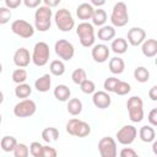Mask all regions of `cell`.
I'll return each instance as SVG.
<instances>
[{"label": "cell", "instance_id": "6da1fadb", "mask_svg": "<svg viewBox=\"0 0 157 157\" xmlns=\"http://www.w3.org/2000/svg\"><path fill=\"white\" fill-rule=\"evenodd\" d=\"M53 11L49 6H38L34 12V28L39 32H47L52 27Z\"/></svg>", "mask_w": 157, "mask_h": 157}, {"label": "cell", "instance_id": "7a4b0ae2", "mask_svg": "<svg viewBox=\"0 0 157 157\" xmlns=\"http://www.w3.org/2000/svg\"><path fill=\"white\" fill-rule=\"evenodd\" d=\"M76 34L80 39L81 45L85 48H91L96 42L94 28H93V25L90 22L83 21V22L78 23V26L76 27Z\"/></svg>", "mask_w": 157, "mask_h": 157}, {"label": "cell", "instance_id": "3957f363", "mask_svg": "<svg viewBox=\"0 0 157 157\" xmlns=\"http://www.w3.org/2000/svg\"><path fill=\"white\" fill-rule=\"evenodd\" d=\"M110 22L113 27H124L129 22V12H128V6L123 1H118L110 13Z\"/></svg>", "mask_w": 157, "mask_h": 157}, {"label": "cell", "instance_id": "277c9868", "mask_svg": "<svg viewBox=\"0 0 157 157\" xmlns=\"http://www.w3.org/2000/svg\"><path fill=\"white\" fill-rule=\"evenodd\" d=\"M49 58H50L49 45L45 42H37L33 47V52H32V55H31L32 63L36 66L42 67V66L48 64Z\"/></svg>", "mask_w": 157, "mask_h": 157}, {"label": "cell", "instance_id": "5b68a950", "mask_svg": "<svg viewBox=\"0 0 157 157\" xmlns=\"http://www.w3.org/2000/svg\"><path fill=\"white\" fill-rule=\"evenodd\" d=\"M126 108L132 123H140L144 119V102L139 96H131L126 102Z\"/></svg>", "mask_w": 157, "mask_h": 157}, {"label": "cell", "instance_id": "8992f818", "mask_svg": "<svg viewBox=\"0 0 157 157\" xmlns=\"http://www.w3.org/2000/svg\"><path fill=\"white\" fill-rule=\"evenodd\" d=\"M54 21H55L56 27L61 32H70L75 27V20H74L71 12L65 7L59 9L54 13Z\"/></svg>", "mask_w": 157, "mask_h": 157}, {"label": "cell", "instance_id": "52a82bcc", "mask_svg": "<svg viewBox=\"0 0 157 157\" xmlns=\"http://www.w3.org/2000/svg\"><path fill=\"white\" fill-rule=\"evenodd\" d=\"M37 110V105L34 101L29 98H25L15 104L13 107V114L17 118H28L32 117Z\"/></svg>", "mask_w": 157, "mask_h": 157}, {"label": "cell", "instance_id": "ba28073f", "mask_svg": "<svg viewBox=\"0 0 157 157\" xmlns=\"http://www.w3.org/2000/svg\"><path fill=\"white\" fill-rule=\"evenodd\" d=\"M54 50H55V54L61 60H65V61L71 60L75 55V48H74L72 43L66 40V39L56 40L55 44H54Z\"/></svg>", "mask_w": 157, "mask_h": 157}, {"label": "cell", "instance_id": "9c48e42d", "mask_svg": "<svg viewBox=\"0 0 157 157\" xmlns=\"http://www.w3.org/2000/svg\"><path fill=\"white\" fill-rule=\"evenodd\" d=\"M11 31L16 36L27 39V38L33 37L36 28H34V26H32L29 22H27L25 20H15L11 23Z\"/></svg>", "mask_w": 157, "mask_h": 157}, {"label": "cell", "instance_id": "30bf717a", "mask_svg": "<svg viewBox=\"0 0 157 157\" xmlns=\"http://www.w3.org/2000/svg\"><path fill=\"white\" fill-rule=\"evenodd\" d=\"M137 136V129L134 126V125H124L123 128H120L118 131H117V140L120 145H124V146H128V145H131Z\"/></svg>", "mask_w": 157, "mask_h": 157}, {"label": "cell", "instance_id": "8fae6325", "mask_svg": "<svg viewBox=\"0 0 157 157\" xmlns=\"http://www.w3.org/2000/svg\"><path fill=\"white\" fill-rule=\"evenodd\" d=\"M98 151L102 157H115L118 155L117 141L110 136H104L98 141Z\"/></svg>", "mask_w": 157, "mask_h": 157}, {"label": "cell", "instance_id": "7c38bea8", "mask_svg": "<svg viewBox=\"0 0 157 157\" xmlns=\"http://www.w3.org/2000/svg\"><path fill=\"white\" fill-rule=\"evenodd\" d=\"M109 54H110V50L108 48V45L103 44V43H99V44H93L92 45V50H91V55H92V59L96 61V63H105L108 59H109Z\"/></svg>", "mask_w": 157, "mask_h": 157}, {"label": "cell", "instance_id": "4fadbf2b", "mask_svg": "<svg viewBox=\"0 0 157 157\" xmlns=\"http://www.w3.org/2000/svg\"><path fill=\"white\" fill-rule=\"evenodd\" d=\"M13 64L17 66V67H27L29 65V63L32 61L31 59V54L28 52V49L21 47L18 48L15 53H13Z\"/></svg>", "mask_w": 157, "mask_h": 157}, {"label": "cell", "instance_id": "5bb4252c", "mask_svg": "<svg viewBox=\"0 0 157 157\" xmlns=\"http://www.w3.org/2000/svg\"><path fill=\"white\" fill-rule=\"evenodd\" d=\"M92 102L98 109H105L110 105L112 98L107 91H94L92 93Z\"/></svg>", "mask_w": 157, "mask_h": 157}, {"label": "cell", "instance_id": "9a60e30c", "mask_svg": "<svg viewBox=\"0 0 157 157\" xmlns=\"http://www.w3.org/2000/svg\"><path fill=\"white\" fill-rule=\"evenodd\" d=\"M146 39V32L141 27H132L128 31V42L132 47H139Z\"/></svg>", "mask_w": 157, "mask_h": 157}, {"label": "cell", "instance_id": "2e32d148", "mask_svg": "<svg viewBox=\"0 0 157 157\" xmlns=\"http://www.w3.org/2000/svg\"><path fill=\"white\" fill-rule=\"evenodd\" d=\"M141 52L146 58H153L157 54V40L153 38L145 39L141 43Z\"/></svg>", "mask_w": 157, "mask_h": 157}, {"label": "cell", "instance_id": "e0dca14e", "mask_svg": "<svg viewBox=\"0 0 157 157\" xmlns=\"http://www.w3.org/2000/svg\"><path fill=\"white\" fill-rule=\"evenodd\" d=\"M93 6L88 2H82L76 7V16L78 17V20L82 21H87L91 20L92 15H93Z\"/></svg>", "mask_w": 157, "mask_h": 157}, {"label": "cell", "instance_id": "ac0fdd59", "mask_svg": "<svg viewBox=\"0 0 157 157\" xmlns=\"http://www.w3.org/2000/svg\"><path fill=\"white\" fill-rule=\"evenodd\" d=\"M50 87H52V77L49 74H44L34 81V88L40 93L48 92Z\"/></svg>", "mask_w": 157, "mask_h": 157}, {"label": "cell", "instance_id": "d6986e66", "mask_svg": "<svg viewBox=\"0 0 157 157\" xmlns=\"http://www.w3.org/2000/svg\"><path fill=\"white\" fill-rule=\"evenodd\" d=\"M97 37L98 39H101L102 42H108L114 39L115 37V28L113 26H108V25H103L99 27V29L97 31Z\"/></svg>", "mask_w": 157, "mask_h": 157}, {"label": "cell", "instance_id": "ffe728a7", "mask_svg": "<svg viewBox=\"0 0 157 157\" xmlns=\"http://www.w3.org/2000/svg\"><path fill=\"white\" fill-rule=\"evenodd\" d=\"M139 136H140V140L142 142L148 144V142H152L156 139V131H155L152 125H144V126L140 128Z\"/></svg>", "mask_w": 157, "mask_h": 157}, {"label": "cell", "instance_id": "44dd1931", "mask_svg": "<svg viewBox=\"0 0 157 157\" xmlns=\"http://www.w3.org/2000/svg\"><path fill=\"white\" fill-rule=\"evenodd\" d=\"M108 67H109V71L113 74V75H120L124 72L125 70V63L121 58L119 56H114L109 60V64H108Z\"/></svg>", "mask_w": 157, "mask_h": 157}, {"label": "cell", "instance_id": "7402d4cb", "mask_svg": "<svg viewBox=\"0 0 157 157\" xmlns=\"http://www.w3.org/2000/svg\"><path fill=\"white\" fill-rule=\"evenodd\" d=\"M54 97L59 102H67L71 96V91L66 85H58L53 91Z\"/></svg>", "mask_w": 157, "mask_h": 157}, {"label": "cell", "instance_id": "603a6c76", "mask_svg": "<svg viewBox=\"0 0 157 157\" xmlns=\"http://www.w3.org/2000/svg\"><path fill=\"white\" fill-rule=\"evenodd\" d=\"M110 49L115 54H124V53H126V50H128V42H126V39H124L121 37L112 39Z\"/></svg>", "mask_w": 157, "mask_h": 157}, {"label": "cell", "instance_id": "cb8c5ba5", "mask_svg": "<svg viewBox=\"0 0 157 157\" xmlns=\"http://www.w3.org/2000/svg\"><path fill=\"white\" fill-rule=\"evenodd\" d=\"M91 20H92L93 26L101 27V26L105 25V22H107V12L101 7H97L93 10V15H92Z\"/></svg>", "mask_w": 157, "mask_h": 157}, {"label": "cell", "instance_id": "d4e9b609", "mask_svg": "<svg viewBox=\"0 0 157 157\" xmlns=\"http://www.w3.org/2000/svg\"><path fill=\"white\" fill-rule=\"evenodd\" d=\"M42 139L43 141H45L47 144H52V142H55L58 139H59V130L54 126H49V128H45L43 131H42Z\"/></svg>", "mask_w": 157, "mask_h": 157}, {"label": "cell", "instance_id": "484cf974", "mask_svg": "<svg viewBox=\"0 0 157 157\" xmlns=\"http://www.w3.org/2000/svg\"><path fill=\"white\" fill-rule=\"evenodd\" d=\"M91 132V126L88 123L83 121V120H78L77 125L75 126V130H74V134L72 136H77V137H86L88 136Z\"/></svg>", "mask_w": 157, "mask_h": 157}, {"label": "cell", "instance_id": "4316f807", "mask_svg": "<svg viewBox=\"0 0 157 157\" xmlns=\"http://www.w3.org/2000/svg\"><path fill=\"white\" fill-rule=\"evenodd\" d=\"M66 108H67L69 114L76 117V115H78V114H81L83 105H82V102H81L78 98H71V99L67 101V107H66Z\"/></svg>", "mask_w": 157, "mask_h": 157}, {"label": "cell", "instance_id": "83f0119b", "mask_svg": "<svg viewBox=\"0 0 157 157\" xmlns=\"http://www.w3.org/2000/svg\"><path fill=\"white\" fill-rule=\"evenodd\" d=\"M32 94V87L26 83V82H22V83H18L16 87H15V96L17 98H28L29 96Z\"/></svg>", "mask_w": 157, "mask_h": 157}, {"label": "cell", "instance_id": "f1b7e54d", "mask_svg": "<svg viewBox=\"0 0 157 157\" xmlns=\"http://www.w3.org/2000/svg\"><path fill=\"white\" fill-rule=\"evenodd\" d=\"M16 144H17L16 137H13L11 135H6L0 140V147L5 152H12L15 146H16Z\"/></svg>", "mask_w": 157, "mask_h": 157}, {"label": "cell", "instance_id": "f546056e", "mask_svg": "<svg viewBox=\"0 0 157 157\" xmlns=\"http://www.w3.org/2000/svg\"><path fill=\"white\" fill-rule=\"evenodd\" d=\"M49 71L54 76H63L65 74V64L63 60H53L49 64Z\"/></svg>", "mask_w": 157, "mask_h": 157}, {"label": "cell", "instance_id": "4dcf8cb0", "mask_svg": "<svg viewBox=\"0 0 157 157\" xmlns=\"http://www.w3.org/2000/svg\"><path fill=\"white\" fill-rule=\"evenodd\" d=\"M134 78H135L137 82L145 83V82H147L148 78H150V71H148L145 66H137V67L134 70Z\"/></svg>", "mask_w": 157, "mask_h": 157}, {"label": "cell", "instance_id": "1f68e13d", "mask_svg": "<svg viewBox=\"0 0 157 157\" xmlns=\"http://www.w3.org/2000/svg\"><path fill=\"white\" fill-rule=\"evenodd\" d=\"M26 80H27V71L23 67H18V69L13 70V72H12V81L16 85L26 82Z\"/></svg>", "mask_w": 157, "mask_h": 157}, {"label": "cell", "instance_id": "d6a6232c", "mask_svg": "<svg viewBox=\"0 0 157 157\" xmlns=\"http://www.w3.org/2000/svg\"><path fill=\"white\" fill-rule=\"evenodd\" d=\"M86 78H87V74H86L85 69H82V67L75 69V70L72 71V74H71V80H72V82L76 83V85H80V83H81L83 80H86Z\"/></svg>", "mask_w": 157, "mask_h": 157}, {"label": "cell", "instance_id": "836d02e7", "mask_svg": "<svg viewBox=\"0 0 157 157\" xmlns=\"http://www.w3.org/2000/svg\"><path fill=\"white\" fill-rule=\"evenodd\" d=\"M13 156L15 157H27L29 155V147L26 145V144H22V142H17L13 151H12Z\"/></svg>", "mask_w": 157, "mask_h": 157}, {"label": "cell", "instance_id": "e575fe53", "mask_svg": "<svg viewBox=\"0 0 157 157\" xmlns=\"http://www.w3.org/2000/svg\"><path fill=\"white\" fill-rule=\"evenodd\" d=\"M130 91H131L130 83H128V82H125V81H120V80H119V82L117 83V86H115V88H114V93H117L118 96H125V94H128Z\"/></svg>", "mask_w": 157, "mask_h": 157}, {"label": "cell", "instance_id": "d590c367", "mask_svg": "<svg viewBox=\"0 0 157 157\" xmlns=\"http://www.w3.org/2000/svg\"><path fill=\"white\" fill-rule=\"evenodd\" d=\"M80 88H81V91H82L85 94H92V93L96 91V85H94V82H93L92 80L86 78V80H83V81L80 83Z\"/></svg>", "mask_w": 157, "mask_h": 157}, {"label": "cell", "instance_id": "8d00e7d4", "mask_svg": "<svg viewBox=\"0 0 157 157\" xmlns=\"http://www.w3.org/2000/svg\"><path fill=\"white\" fill-rule=\"evenodd\" d=\"M29 153L33 156V157H42V153H43V145L38 141H33L31 145H29Z\"/></svg>", "mask_w": 157, "mask_h": 157}, {"label": "cell", "instance_id": "74e56055", "mask_svg": "<svg viewBox=\"0 0 157 157\" xmlns=\"http://www.w3.org/2000/svg\"><path fill=\"white\" fill-rule=\"evenodd\" d=\"M12 17V12L9 7L2 6L0 7V25H6L7 22H10Z\"/></svg>", "mask_w": 157, "mask_h": 157}, {"label": "cell", "instance_id": "f35d334b", "mask_svg": "<svg viewBox=\"0 0 157 157\" xmlns=\"http://www.w3.org/2000/svg\"><path fill=\"white\" fill-rule=\"evenodd\" d=\"M119 82V78L112 76V77H108L104 80L103 82V88L107 91V92H114V88L117 86V83Z\"/></svg>", "mask_w": 157, "mask_h": 157}, {"label": "cell", "instance_id": "ab89813d", "mask_svg": "<svg viewBox=\"0 0 157 157\" xmlns=\"http://www.w3.org/2000/svg\"><path fill=\"white\" fill-rule=\"evenodd\" d=\"M147 120L150 123V125L152 126H157V108H152L148 113V117H147Z\"/></svg>", "mask_w": 157, "mask_h": 157}, {"label": "cell", "instance_id": "60d3db41", "mask_svg": "<svg viewBox=\"0 0 157 157\" xmlns=\"http://www.w3.org/2000/svg\"><path fill=\"white\" fill-rule=\"evenodd\" d=\"M78 120H80V119H77V118H72V119H70V120L66 123V132H67V134H70V135L74 134L75 126L77 125Z\"/></svg>", "mask_w": 157, "mask_h": 157}, {"label": "cell", "instance_id": "b9f144b4", "mask_svg": "<svg viewBox=\"0 0 157 157\" xmlns=\"http://www.w3.org/2000/svg\"><path fill=\"white\" fill-rule=\"evenodd\" d=\"M58 155L56 150L54 147H50V146H43V153H42V157H55Z\"/></svg>", "mask_w": 157, "mask_h": 157}, {"label": "cell", "instance_id": "7bdbcfd3", "mask_svg": "<svg viewBox=\"0 0 157 157\" xmlns=\"http://www.w3.org/2000/svg\"><path fill=\"white\" fill-rule=\"evenodd\" d=\"M121 157H136L137 156V152L135 150H132L131 147H124L120 153H119Z\"/></svg>", "mask_w": 157, "mask_h": 157}, {"label": "cell", "instance_id": "ee69618b", "mask_svg": "<svg viewBox=\"0 0 157 157\" xmlns=\"http://www.w3.org/2000/svg\"><path fill=\"white\" fill-rule=\"evenodd\" d=\"M22 2L27 9H37L38 6H40L42 0H22Z\"/></svg>", "mask_w": 157, "mask_h": 157}, {"label": "cell", "instance_id": "f6af8a7d", "mask_svg": "<svg viewBox=\"0 0 157 157\" xmlns=\"http://www.w3.org/2000/svg\"><path fill=\"white\" fill-rule=\"evenodd\" d=\"M4 1H5V6L9 7L10 10H15L22 4V0H4Z\"/></svg>", "mask_w": 157, "mask_h": 157}, {"label": "cell", "instance_id": "bcb514c9", "mask_svg": "<svg viewBox=\"0 0 157 157\" xmlns=\"http://www.w3.org/2000/svg\"><path fill=\"white\" fill-rule=\"evenodd\" d=\"M148 97H150L153 102L157 101V86H152V87L150 88V91H148Z\"/></svg>", "mask_w": 157, "mask_h": 157}, {"label": "cell", "instance_id": "7dc6e473", "mask_svg": "<svg viewBox=\"0 0 157 157\" xmlns=\"http://www.w3.org/2000/svg\"><path fill=\"white\" fill-rule=\"evenodd\" d=\"M42 1L44 2L45 6H49L50 9H52V7H56V6L61 2V0H42Z\"/></svg>", "mask_w": 157, "mask_h": 157}, {"label": "cell", "instance_id": "c3c4849f", "mask_svg": "<svg viewBox=\"0 0 157 157\" xmlns=\"http://www.w3.org/2000/svg\"><path fill=\"white\" fill-rule=\"evenodd\" d=\"M107 0H90L91 5L92 6H96V7H102L104 4H105Z\"/></svg>", "mask_w": 157, "mask_h": 157}, {"label": "cell", "instance_id": "681fc988", "mask_svg": "<svg viewBox=\"0 0 157 157\" xmlns=\"http://www.w3.org/2000/svg\"><path fill=\"white\" fill-rule=\"evenodd\" d=\"M152 142H153V144H152V151H153V153L157 156V141L153 140Z\"/></svg>", "mask_w": 157, "mask_h": 157}, {"label": "cell", "instance_id": "f907efd6", "mask_svg": "<svg viewBox=\"0 0 157 157\" xmlns=\"http://www.w3.org/2000/svg\"><path fill=\"white\" fill-rule=\"evenodd\" d=\"M2 102H4V93L0 91V104H2Z\"/></svg>", "mask_w": 157, "mask_h": 157}, {"label": "cell", "instance_id": "816d5d0a", "mask_svg": "<svg viewBox=\"0 0 157 157\" xmlns=\"http://www.w3.org/2000/svg\"><path fill=\"white\" fill-rule=\"evenodd\" d=\"M1 72H2V64L0 63V74H1Z\"/></svg>", "mask_w": 157, "mask_h": 157}, {"label": "cell", "instance_id": "f5cc1de1", "mask_svg": "<svg viewBox=\"0 0 157 157\" xmlns=\"http://www.w3.org/2000/svg\"><path fill=\"white\" fill-rule=\"evenodd\" d=\"M1 121H2V115H1V113H0V124H1Z\"/></svg>", "mask_w": 157, "mask_h": 157}, {"label": "cell", "instance_id": "db71d44e", "mask_svg": "<svg viewBox=\"0 0 157 157\" xmlns=\"http://www.w3.org/2000/svg\"><path fill=\"white\" fill-rule=\"evenodd\" d=\"M0 1H1V0H0Z\"/></svg>", "mask_w": 157, "mask_h": 157}]
</instances>
